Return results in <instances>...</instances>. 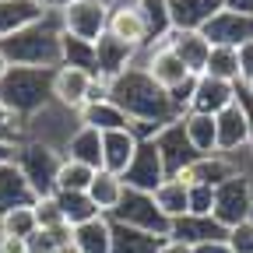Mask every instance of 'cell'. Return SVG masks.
Here are the masks:
<instances>
[{
    "label": "cell",
    "instance_id": "cell-1",
    "mask_svg": "<svg viewBox=\"0 0 253 253\" xmlns=\"http://www.w3.org/2000/svg\"><path fill=\"white\" fill-rule=\"evenodd\" d=\"M109 102H116L130 123H148V126H158V130L179 120L172 95L166 88H158L141 63L120 74L116 81H109Z\"/></svg>",
    "mask_w": 253,
    "mask_h": 253
},
{
    "label": "cell",
    "instance_id": "cell-2",
    "mask_svg": "<svg viewBox=\"0 0 253 253\" xmlns=\"http://www.w3.org/2000/svg\"><path fill=\"white\" fill-rule=\"evenodd\" d=\"M0 49L11 60V67H42V71H56L63 56H60V21L56 14H49L46 21L32 25L25 32L0 39Z\"/></svg>",
    "mask_w": 253,
    "mask_h": 253
},
{
    "label": "cell",
    "instance_id": "cell-3",
    "mask_svg": "<svg viewBox=\"0 0 253 253\" xmlns=\"http://www.w3.org/2000/svg\"><path fill=\"white\" fill-rule=\"evenodd\" d=\"M53 102V71L42 67H11L0 78V106L18 120H32Z\"/></svg>",
    "mask_w": 253,
    "mask_h": 253
},
{
    "label": "cell",
    "instance_id": "cell-4",
    "mask_svg": "<svg viewBox=\"0 0 253 253\" xmlns=\"http://www.w3.org/2000/svg\"><path fill=\"white\" fill-rule=\"evenodd\" d=\"M21 176L28 179V186L36 190V197H53L56 194V176L63 166V151L42 141H21L18 144V162Z\"/></svg>",
    "mask_w": 253,
    "mask_h": 253
},
{
    "label": "cell",
    "instance_id": "cell-5",
    "mask_svg": "<svg viewBox=\"0 0 253 253\" xmlns=\"http://www.w3.org/2000/svg\"><path fill=\"white\" fill-rule=\"evenodd\" d=\"M109 218L116 221V225L141 229V232L158 236V239H169V232H172V221L158 211L155 197L151 194H141V190H123V201H120V208Z\"/></svg>",
    "mask_w": 253,
    "mask_h": 253
},
{
    "label": "cell",
    "instance_id": "cell-6",
    "mask_svg": "<svg viewBox=\"0 0 253 253\" xmlns=\"http://www.w3.org/2000/svg\"><path fill=\"white\" fill-rule=\"evenodd\" d=\"M60 32L81 42H99L109 28V4L106 0H74L63 11H56Z\"/></svg>",
    "mask_w": 253,
    "mask_h": 253
},
{
    "label": "cell",
    "instance_id": "cell-7",
    "mask_svg": "<svg viewBox=\"0 0 253 253\" xmlns=\"http://www.w3.org/2000/svg\"><path fill=\"white\" fill-rule=\"evenodd\" d=\"M211 218L221 229H236L239 221L253 218V179L250 172H239L232 179H225L221 186H214V211Z\"/></svg>",
    "mask_w": 253,
    "mask_h": 253
},
{
    "label": "cell",
    "instance_id": "cell-8",
    "mask_svg": "<svg viewBox=\"0 0 253 253\" xmlns=\"http://www.w3.org/2000/svg\"><path fill=\"white\" fill-rule=\"evenodd\" d=\"M78 130V113L63 109L56 102L42 106L32 120H25V141H42V144H53L63 151V144H67V137Z\"/></svg>",
    "mask_w": 253,
    "mask_h": 253
},
{
    "label": "cell",
    "instance_id": "cell-9",
    "mask_svg": "<svg viewBox=\"0 0 253 253\" xmlns=\"http://www.w3.org/2000/svg\"><path fill=\"white\" fill-rule=\"evenodd\" d=\"M120 179H123L126 190H141V194H155V190L169 179L166 162H162V155H158L155 141H141V144H137L134 162L126 166V172H123Z\"/></svg>",
    "mask_w": 253,
    "mask_h": 253
},
{
    "label": "cell",
    "instance_id": "cell-10",
    "mask_svg": "<svg viewBox=\"0 0 253 253\" xmlns=\"http://www.w3.org/2000/svg\"><path fill=\"white\" fill-rule=\"evenodd\" d=\"M214 130H218V151L221 155H239V151L253 148V120L239 99L214 116Z\"/></svg>",
    "mask_w": 253,
    "mask_h": 253
},
{
    "label": "cell",
    "instance_id": "cell-11",
    "mask_svg": "<svg viewBox=\"0 0 253 253\" xmlns=\"http://www.w3.org/2000/svg\"><path fill=\"white\" fill-rule=\"evenodd\" d=\"M141 67L148 71V78H151L158 88H166V91H176V88H183L190 78H194V74L183 67V60H179L166 42L144 46V49H141Z\"/></svg>",
    "mask_w": 253,
    "mask_h": 253
},
{
    "label": "cell",
    "instance_id": "cell-12",
    "mask_svg": "<svg viewBox=\"0 0 253 253\" xmlns=\"http://www.w3.org/2000/svg\"><path fill=\"white\" fill-rule=\"evenodd\" d=\"M137 63H141V49L120 42L109 32L95 42V78L99 81H116L120 74H126L130 67H137Z\"/></svg>",
    "mask_w": 253,
    "mask_h": 253
},
{
    "label": "cell",
    "instance_id": "cell-13",
    "mask_svg": "<svg viewBox=\"0 0 253 253\" xmlns=\"http://www.w3.org/2000/svg\"><path fill=\"white\" fill-rule=\"evenodd\" d=\"M155 148H158V155H162V162H166V172L169 176H179L183 169H190L197 162V151H194V144L186 141V134H183V123L176 120V123H169V126H162L155 137Z\"/></svg>",
    "mask_w": 253,
    "mask_h": 253
},
{
    "label": "cell",
    "instance_id": "cell-14",
    "mask_svg": "<svg viewBox=\"0 0 253 253\" xmlns=\"http://www.w3.org/2000/svg\"><path fill=\"white\" fill-rule=\"evenodd\" d=\"M239 172H246L243 166H239V155H221V151H214V155H204V158H197L190 169H183L176 179H183L186 186H194V183H204V186H221L225 179H232V176H239Z\"/></svg>",
    "mask_w": 253,
    "mask_h": 253
},
{
    "label": "cell",
    "instance_id": "cell-15",
    "mask_svg": "<svg viewBox=\"0 0 253 253\" xmlns=\"http://www.w3.org/2000/svg\"><path fill=\"white\" fill-rule=\"evenodd\" d=\"M91 84H95V74H88L81 67H56L53 71V102L71 113H81L88 106Z\"/></svg>",
    "mask_w": 253,
    "mask_h": 253
},
{
    "label": "cell",
    "instance_id": "cell-16",
    "mask_svg": "<svg viewBox=\"0 0 253 253\" xmlns=\"http://www.w3.org/2000/svg\"><path fill=\"white\" fill-rule=\"evenodd\" d=\"M201 36H204L211 46H232V49H239L243 42L253 39V18L236 14V11H218V14L201 28Z\"/></svg>",
    "mask_w": 253,
    "mask_h": 253
},
{
    "label": "cell",
    "instance_id": "cell-17",
    "mask_svg": "<svg viewBox=\"0 0 253 253\" xmlns=\"http://www.w3.org/2000/svg\"><path fill=\"white\" fill-rule=\"evenodd\" d=\"M236 99H239V84L201 74L197 84H194V99H190V109H194V113H208V116H218L221 109H229Z\"/></svg>",
    "mask_w": 253,
    "mask_h": 253
},
{
    "label": "cell",
    "instance_id": "cell-18",
    "mask_svg": "<svg viewBox=\"0 0 253 253\" xmlns=\"http://www.w3.org/2000/svg\"><path fill=\"white\" fill-rule=\"evenodd\" d=\"M109 36H116L120 42L134 46V49H144L148 46V25H144V14L137 11L134 0H123L109 11Z\"/></svg>",
    "mask_w": 253,
    "mask_h": 253
},
{
    "label": "cell",
    "instance_id": "cell-19",
    "mask_svg": "<svg viewBox=\"0 0 253 253\" xmlns=\"http://www.w3.org/2000/svg\"><path fill=\"white\" fill-rule=\"evenodd\" d=\"M166 46L183 60V67L194 74V78H201L204 74V67H208V53H211V42L201 36V32H179V28H172L169 32V39H166Z\"/></svg>",
    "mask_w": 253,
    "mask_h": 253
},
{
    "label": "cell",
    "instance_id": "cell-20",
    "mask_svg": "<svg viewBox=\"0 0 253 253\" xmlns=\"http://www.w3.org/2000/svg\"><path fill=\"white\" fill-rule=\"evenodd\" d=\"M225 232L211 214H183L172 221V232L169 239H179L186 246H201V243H225Z\"/></svg>",
    "mask_w": 253,
    "mask_h": 253
},
{
    "label": "cell",
    "instance_id": "cell-21",
    "mask_svg": "<svg viewBox=\"0 0 253 253\" xmlns=\"http://www.w3.org/2000/svg\"><path fill=\"white\" fill-rule=\"evenodd\" d=\"M218 11H225V0H169V18L179 32H201Z\"/></svg>",
    "mask_w": 253,
    "mask_h": 253
},
{
    "label": "cell",
    "instance_id": "cell-22",
    "mask_svg": "<svg viewBox=\"0 0 253 253\" xmlns=\"http://www.w3.org/2000/svg\"><path fill=\"white\" fill-rule=\"evenodd\" d=\"M46 18H49V11L39 0H0V39L14 36V32H25Z\"/></svg>",
    "mask_w": 253,
    "mask_h": 253
},
{
    "label": "cell",
    "instance_id": "cell-23",
    "mask_svg": "<svg viewBox=\"0 0 253 253\" xmlns=\"http://www.w3.org/2000/svg\"><path fill=\"white\" fill-rule=\"evenodd\" d=\"M137 137L134 130H109L102 134V169L113 172V176H123L126 166L134 162V155H137Z\"/></svg>",
    "mask_w": 253,
    "mask_h": 253
},
{
    "label": "cell",
    "instance_id": "cell-24",
    "mask_svg": "<svg viewBox=\"0 0 253 253\" xmlns=\"http://www.w3.org/2000/svg\"><path fill=\"white\" fill-rule=\"evenodd\" d=\"M71 246L74 253H113V218L99 214L71 229Z\"/></svg>",
    "mask_w": 253,
    "mask_h": 253
},
{
    "label": "cell",
    "instance_id": "cell-25",
    "mask_svg": "<svg viewBox=\"0 0 253 253\" xmlns=\"http://www.w3.org/2000/svg\"><path fill=\"white\" fill-rule=\"evenodd\" d=\"M39 197L36 190L28 186V179L21 176V169L11 162V166H0V214L4 211H14V208H32Z\"/></svg>",
    "mask_w": 253,
    "mask_h": 253
},
{
    "label": "cell",
    "instance_id": "cell-26",
    "mask_svg": "<svg viewBox=\"0 0 253 253\" xmlns=\"http://www.w3.org/2000/svg\"><path fill=\"white\" fill-rule=\"evenodd\" d=\"M63 158L91 166V169H102V134L78 123V130L67 137V144H63Z\"/></svg>",
    "mask_w": 253,
    "mask_h": 253
},
{
    "label": "cell",
    "instance_id": "cell-27",
    "mask_svg": "<svg viewBox=\"0 0 253 253\" xmlns=\"http://www.w3.org/2000/svg\"><path fill=\"white\" fill-rule=\"evenodd\" d=\"M78 123L81 126H91V130L99 134H109V130H130V120L123 116V109L109 99L102 102H88L81 113H78Z\"/></svg>",
    "mask_w": 253,
    "mask_h": 253
},
{
    "label": "cell",
    "instance_id": "cell-28",
    "mask_svg": "<svg viewBox=\"0 0 253 253\" xmlns=\"http://www.w3.org/2000/svg\"><path fill=\"white\" fill-rule=\"evenodd\" d=\"M179 123H183V134H186V141L194 144V151L204 158V155H214L218 151V130H214V116H208V113H183L179 116Z\"/></svg>",
    "mask_w": 253,
    "mask_h": 253
},
{
    "label": "cell",
    "instance_id": "cell-29",
    "mask_svg": "<svg viewBox=\"0 0 253 253\" xmlns=\"http://www.w3.org/2000/svg\"><path fill=\"white\" fill-rule=\"evenodd\" d=\"M123 179L120 176H113V172H106V169H99L95 172V179H91V186H88V197H91V204L99 208V214H113L116 208H120V201H123Z\"/></svg>",
    "mask_w": 253,
    "mask_h": 253
},
{
    "label": "cell",
    "instance_id": "cell-30",
    "mask_svg": "<svg viewBox=\"0 0 253 253\" xmlns=\"http://www.w3.org/2000/svg\"><path fill=\"white\" fill-rule=\"evenodd\" d=\"M151 197H155L158 211H162L169 221H176V218H183V214L190 211V186H186L183 179H176V176H169Z\"/></svg>",
    "mask_w": 253,
    "mask_h": 253
},
{
    "label": "cell",
    "instance_id": "cell-31",
    "mask_svg": "<svg viewBox=\"0 0 253 253\" xmlns=\"http://www.w3.org/2000/svg\"><path fill=\"white\" fill-rule=\"evenodd\" d=\"M134 4H137V11L144 14V25H148V46L166 42L169 32H172L169 0H134Z\"/></svg>",
    "mask_w": 253,
    "mask_h": 253
},
{
    "label": "cell",
    "instance_id": "cell-32",
    "mask_svg": "<svg viewBox=\"0 0 253 253\" xmlns=\"http://www.w3.org/2000/svg\"><path fill=\"white\" fill-rule=\"evenodd\" d=\"M158 246H162L158 236H148L141 229H126L113 221V253H158Z\"/></svg>",
    "mask_w": 253,
    "mask_h": 253
},
{
    "label": "cell",
    "instance_id": "cell-33",
    "mask_svg": "<svg viewBox=\"0 0 253 253\" xmlns=\"http://www.w3.org/2000/svg\"><path fill=\"white\" fill-rule=\"evenodd\" d=\"M56 204H60V211H63V221L74 229V225H84V221H91V218H99V208L91 204V197L88 194H67V190H56Z\"/></svg>",
    "mask_w": 253,
    "mask_h": 253
},
{
    "label": "cell",
    "instance_id": "cell-34",
    "mask_svg": "<svg viewBox=\"0 0 253 253\" xmlns=\"http://www.w3.org/2000/svg\"><path fill=\"white\" fill-rule=\"evenodd\" d=\"M204 74L208 78H218V81L239 84V49H232V46H211Z\"/></svg>",
    "mask_w": 253,
    "mask_h": 253
},
{
    "label": "cell",
    "instance_id": "cell-35",
    "mask_svg": "<svg viewBox=\"0 0 253 253\" xmlns=\"http://www.w3.org/2000/svg\"><path fill=\"white\" fill-rule=\"evenodd\" d=\"M60 56H63L60 67H81V71L95 74V42H81L60 32Z\"/></svg>",
    "mask_w": 253,
    "mask_h": 253
},
{
    "label": "cell",
    "instance_id": "cell-36",
    "mask_svg": "<svg viewBox=\"0 0 253 253\" xmlns=\"http://www.w3.org/2000/svg\"><path fill=\"white\" fill-rule=\"evenodd\" d=\"M95 172H99V169H91V166H81V162H71V158H63L60 176H56V190H67V194H88V186H91Z\"/></svg>",
    "mask_w": 253,
    "mask_h": 253
},
{
    "label": "cell",
    "instance_id": "cell-37",
    "mask_svg": "<svg viewBox=\"0 0 253 253\" xmlns=\"http://www.w3.org/2000/svg\"><path fill=\"white\" fill-rule=\"evenodd\" d=\"M32 232H39V221H36V208H14L0 214V236H11V239H28Z\"/></svg>",
    "mask_w": 253,
    "mask_h": 253
},
{
    "label": "cell",
    "instance_id": "cell-38",
    "mask_svg": "<svg viewBox=\"0 0 253 253\" xmlns=\"http://www.w3.org/2000/svg\"><path fill=\"white\" fill-rule=\"evenodd\" d=\"M32 208H36V221H39V229H46V232H71V225L63 221V211H60L56 197H39Z\"/></svg>",
    "mask_w": 253,
    "mask_h": 253
},
{
    "label": "cell",
    "instance_id": "cell-39",
    "mask_svg": "<svg viewBox=\"0 0 253 253\" xmlns=\"http://www.w3.org/2000/svg\"><path fill=\"white\" fill-rule=\"evenodd\" d=\"M63 246H71V232H32L25 239V253H60Z\"/></svg>",
    "mask_w": 253,
    "mask_h": 253
},
{
    "label": "cell",
    "instance_id": "cell-40",
    "mask_svg": "<svg viewBox=\"0 0 253 253\" xmlns=\"http://www.w3.org/2000/svg\"><path fill=\"white\" fill-rule=\"evenodd\" d=\"M225 246H229V253H253V218L239 221L236 229L225 232Z\"/></svg>",
    "mask_w": 253,
    "mask_h": 253
},
{
    "label": "cell",
    "instance_id": "cell-41",
    "mask_svg": "<svg viewBox=\"0 0 253 253\" xmlns=\"http://www.w3.org/2000/svg\"><path fill=\"white\" fill-rule=\"evenodd\" d=\"M211 211H214V190L204 183H194L190 186V211L186 214H211Z\"/></svg>",
    "mask_w": 253,
    "mask_h": 253
},
{
    "label": "cell",
    "instance_id": "cell-42",
    "mask_svg": "<svg viewBox=\"0 0 253 253\" xmlns=\"http://www.w3.org/2000/svg\"><path fill=\"white\" fill-rule=\"evenodd\" d=\"M0 141H11V144L25 141V120H18L14 113H7L4 106H0Z\"/></svg>",
    "mask_w": 253,
    "mask_h": 253
},
{
    "label": "cell",
    "instance_id": "cell-43",
    "mask_svg": "<svg viewBox=\"0 0 253 253\" xmlns=\"http://www.w3.org/2000/svg\"><path fill=\"white\" fill-rule=\"evenodd\" d=\"M253 84V39L239 46V88Z\"/></svg>",
    "mask_w": 253,
    "mask_h": 253
},
{
    "label": "cell",
    "instance_id": "cell-44",
    "mask_svg": "<svg viewBox=\"0 0 253 253\" xmlns=\"http://www.w3.org/2000/svg\"><path fill=\"white\" fill-rule=\"evenodd\" d=\"M11 162H18V144L0 141V166H11Z\"/></svg>",
    "mask_w": 253,
    "mask_h": 253
},
{
    "label": "cell",
    "instance_id": "cell-45",
    "mask_svg": "<svg viewBox=\"0 0 253 253\" xmlns=\"http://www.w3.org/2000/svg\"><path fill=\"white\" fill-rule=\"evenodd\" d=\"M158 253H194V246H186V243H179V239H162Z\"/></svg>",
    "mask_w": 253,
    "mask_h": 253
},
{
    "label": "cell",
    "instance_id": "cell-46",
    "mask_svg": "<svg viewBox=\"0 0 253 253\" xmlns=\"http://www.w3.org/2000/svg\"><path fill=\"white\" fill-rule=\"evenodd\" d=\"M225 11H236V14L253 18V0H225Z\"/></svg>",
    "mask_w": 253,
    "mask_h": 253
},
{
    "label": "cell",
    "instance_id": "cell-47",
    "mask_svg": "<svg viewBox=\"0 0 253 253\" xmlns=\"http://www.w3.org/2000/svg\"><path fill=\"white\" fill-rule=\"evenodd\" d=\"M0 253H25V239H11V236H4V239H0Z\"/></svg>",
    "mask_w": 253,
    "mask_h": 253
},
{
    "label": "cell",
    "instance_id": "cell-48",
    "mask_svg": "<svg viewBox=\"0 0 253 253\" xmlns=\"http://www.w3.org/2000/svg\"><path fill=\"white\" fill-rule=\"evenodd\" d=\"M194 253H229V246L225 243H201V246H194Z\"/></svg>",
    "mask_w": 253,
    "mask_h": 253
},
{
    "label": "cell",
    "instance_id": "cell-49",
    "mask_svg": "<svg viewBox=\"0 0 253 253\" xmlns=\"http://www.w3.org/2000/svg\"><path fill=\"white\" fill-rule=\"evenodd\" d=\"M39 4H42L49 14H56V11H63V7H67V4H74V0H39Z\"/></svg>",
    "mask_w": 253,
    "mask_h": 253
},
{
    "label": "cell",
    "instance_id": "cell-50",
    "mask_svg": "<svg viewBox=\"0 0 253 253\" xmlns=\"http://www.w3.org/2000/svg\"><path fill=\"white\" fill-rule=\"evenodd\" d=\"M7 71H11V60H7V56H4V49H0V78H4V74H7Z\"/></svg>",
    "mask_w": 253,
    "mask_h": 253
},
{
    "label": "cell",
    "instance_id": "cell-51",
    "mask_svg": "<svg viewBox=\"0 0 253 253\" xmlns=\"http://www.w3.org/2000/svg\"><path fill=\"white\" fill-rule=\"evenodd\" d=\"M0 239H4V236H0Z\"/></svg>",
    "mask_w": 253,
    "mask_h": 253
}]
</instances>
